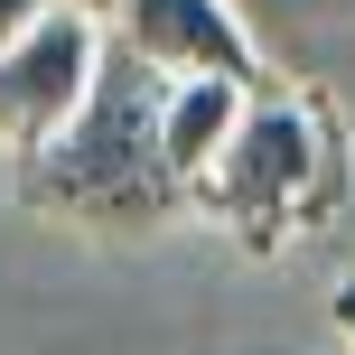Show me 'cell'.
Masks as SVG:
<instances>
[{
    "mask_svg": "<svg viewBox=\"0 0 355 355\" xmlns=\"http://www.w3.org/2000/svg\"><path fill=\"white\" fill-rule=\"evenodd\" d=\"M159 85H168V75L141 66V56L112 37L94 94L75 103V122L19 159V196H28L37 215H56V225L103 234V243L150 234L178 196H187L178 168L159 159Z\"/></svg>",
    "mask_w": 355,
    "mask_h": 355,
    "instance_id": "1",
    "label": "cell"
},
{
    "mask_svg": "<svg viewBox=\"0 0 355 355\" xmlns=\"http://www.w3.org/2000/svg\"><path fill=\"white\" fill-rule=\"evenodd\" d=\"M337 187H346V159H337L327 103L318 94H271V85L243 103V122L225 131V150L187 178V196L215 225H234L252 252H271L300 225H318L337 206Z\"/></svg>",
    "mask_w": 355,
    "mask_h": 355,
    "instance_id": "2",
    "label": "cell"
},
{
    "mask_svg": "<svg viewBox=\"0 0 355 355\" xmlns=\"http://www.w3.org/2000/svg\"><path fill=\"white\" fill-rule=\"evenodd\" d=\"M103 47H112V28L94 10H47L0 47V150L10 159H28L37 141H56L75 122V103L103 75Z\"/></svg>",
    "mask_w": 355,
    "mask_h": 355,
    "instance_id": "3",
    "label": "cell"
},
{
    "mask_svg": "<svg viewBox=\"0 0 355 355\" xmlns=\"http://www.w3.org/2000/svg\"><path fill=\"white\" fill-rule=\"evenodd\" d=\"M103 28L122 37L141 66H159V75H234V85H252V94L271 85L262 47H252V28H243L234 0H112Z\"/></svg>",
    "mask_w": 355,
    "mask_h": 355,
    "instance_id": "4",
    "label": "cell"
},
{
    "mask_svg": "<svg viewBox=\"0 0 355 355\" xmlns=\"http://www.w3.org/2000/svg\"><path fill=\"white\" fill-rule=\"evenodd\" d=\"M243 103H252V85H234V75H168L159 85V159L178 168V187L225 150V131L243 122Z\"/></svg>",
    "mask_w": 355,
    "mask_h": 355,
    "instance_id": "5",
    "label": "cell"
},
{
    "mask_svg": "<svg viewBox=\"0 0 355 355\" xmlns=\"http://www.w3.org/2000/svg\"><path fill=\"white\" fill-rule=\"evenodd\" d=\"M47 10H94V19H112V0H0V47H10L28 19H47Z\"/></svg>",
    "mask_w": 355,
    "mask_h": 355,
    "instance_id": "6",
    "label": "cell"
},
{
    "mask_svg": "<svg viewBox=\"0 0 355 355\" xmlns=\"http://www.w3.org/2000/svg\"><path fill=\"white\" fill-rule=\"evenodd\" d=\"M337 318H346V355H355V281L337 290Z\"/></svg>",
    "mask_w": 355,
    "mask_h": 355,
    "instance_id": "7",
    "label": "cell"
}]
</instances>
